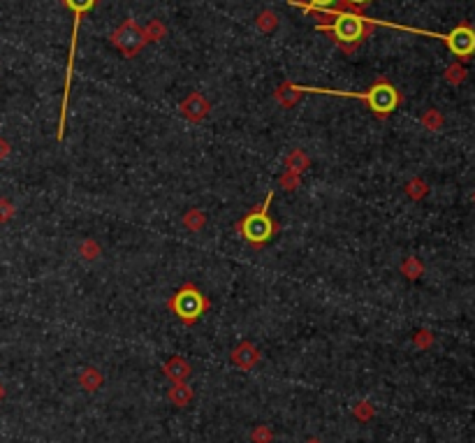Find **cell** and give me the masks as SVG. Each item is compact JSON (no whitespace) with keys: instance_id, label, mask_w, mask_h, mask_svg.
<instances>
[{"instance_id":"obj_1","label":"cell","mask_w":475,"mask_h":443,"mask_svg":"<svg viewBox=\"0 0 475 443\" xmlns=\"http://www.w3.org/2000/svg\"><path fill=\"white\" fill-rule=\"evenodd\" d=\"M373 26L376 19H366L355 12H332L327 17H318V30L327 33L346 54H352L373 33Z\"/></svg>"},{"instance_id":"obj_2","label":"cell","mask_w":475,"mask_h":443,"mask_svg":"<svg viewBox=\"0 0 475 443\" xmlns=\"http://www.w3.org/2000/svg\"><path fill=\"white\" fill-rule=\"evenodd\" d=\"M302 93H332V96H346V98H359L369 105V110L378 119H388L392 112L401 105V93L390 84L388 79H376L373 86L366 93H346V91H325V88H306L299 86Z\"/></svg>"},{"instance_id":"obj_3","label":"cell","mask_w":475,"mask_h":443,"mask_svg":"<svg viewBox=\"0 0 475 443\" xmlns=\"http://www.w3.org/2000/svg\"><path fill=\"white\" fill-rule=\"evenodd\" d=\"M271 200H274V193H269L267 200L260 205V209L251 212L249 216L242 218V223H239V232H242V237L251 246H264L271 237L276 235L278 225H276V220L269 216Z\"/></svg>"},{"instance_id":"obj_4","label":"cell","mask_w":475,"mask_h":443,"mask_svg":"<svg viewBox=\"0 0 475 443\" xmlns=\"http://www.w3.org/2000/svg\"><path fill=\"white\" fill-rule=\"evenodd\" d=\"M63 5L72 12L74 17V26H72V42H70V59H67V77H65V98H63V112H61V121H59V139L65 135V116H67V98H70V81H72V70H74V52H77V33H79V23L81 17L88 14L98 0H63Z\"/></svg>"},{"instance_id":"obj_5","label":"cell","mask_w":475,"mask_h":443,"mask_svg":"<svg viewBox=\"0 0 475 443\" xmlns=\"http://www.w3.org/2000/svg\"><path fill=\"white\" fill-rule=\"evenodd\" d=\"M167 307L172 309L174 316L181 322L193 325V322H198L200 316L209 309V300L193 286V283H186V286H183L179 293L167 302Z\"/></svg>"},{"instance_id":"obj_6","label":"cell","mask_w":475,"mask_h":443,"mask_svg":"<svg viewBox=\"0 0 475 443\" xmlns=\"http://www.w3.org/2000/svg\"><path fill=\"white\" fill-rule=\"evenodd\" d=\"M112 44L125 56V59H135V56L149 44V40H147L144 28L139 26L135 19H125L121 26L112 33Z\"/></svg>"},{"instance_id":"obj_7","label":"cell","mask_w":475,"mask_h":443,"mask_svg":"<svg viewBox=\"0 0 475 443\" xmlns=\"http://www.w3.org/2000/svg\"><path fill=\"white\" fill-rule=\"evenodd\" d=\"M443 42L447 44L450 54L457 56L459 63L471 61L475 56V28L466 21L450 30V33L443 37Z\"/></svg>"},{"instance_id":"obj_8","label":"cell","mask_w":475,"mask_h":443,"mask_svg":"<svg viewBox=\"0 0 475 443\" xmlns=\"http://www.w3.org/2000/svg\"><path fill=\"white\" fill-rule=\"evenodd\" d=\"M179 110H181L183 116L188 119V121L200 123V121H204V119L209 116L211 105H209V100L202 96V93H190V96L179 105Z\"/></svg>"},{"instance_id":"obj_9","label":"cell","mask_w":475,"mask_h":443,"mask_svg":"<svg viewBox=\"0 0 475 443\" xmlns=\"http://www.w3.org/2000/svg\"><path fill=\"white\" fill-rule=\"evenodd\" d=\"M232 364H237L239 369L244 371H251L253 367H255L260 362V351L253 344H249V341H244V344H239L237 348L232 351Z\"/></svg>"},{"instance_id":"obj_10","label":"cell","mask_w":475,"mask_h":443,"mask_svg":"<svg viewBox=\"0 0 475 443\" xmlns=\"http://www.w3.org/2000/svg\"><path fill=\"white\" fill-rule=\"evenodd\" d=\"M190 374H193V369H190V364L181 356H172L165 362V376L172 383H186Z\"/></svg>"},{"instance_id":"obj_11","label":"cell","mask_w":475,"mask_h":443,"mask_svg":"<svg viewBox=\"0 0 475 443\" xmlns=\"http://www.w3.org/2000/svg\"><path fill=\"white\" fill-rule=\"evenodd\" d=\"M293 5H299L304 10H313V12H325V14H332V12H341V0H290Z\"/></svg>"},{"instance_id":"obj_12","label":"cell","mask_w":475,"mask_h":443,"mask_svg":"<svg viewBox=\"0 0 475 443\" xmlns=\"http://www.w3.org/2000/svg\"><path fill=\"white\" fill-rule=\"evenodd\" d=\"M274 98H276L283 107H293V105L297 103V100L302 98V88L297 86V84H293V81H285V84L274 93Z\"/></svg>"},{"instance_id":"obj_13","label":"cell","mask_w":475,"mask_h":443,"mask_svg":"<svg viewBox=\"0 0 475 443\" xmlns=\"http://www.w3.org/2000/svg\"><path fill=\"white\" fill-rule=\"evenodd\" d=\"M169 402L174 404V406H188L190 402H193V390H190L188 383H174L172 388H169Z\"/></svg>"},{"instance_id":"obj_14","label":"cell","mask_w":475,"mask_h":443,"mask_svg":"<svg viewBox=\"0 0 475 443\" xmlns=\"http://www.w3.org/2000/svg\"><path fill=\"white\" fill-rule=\"evenodd\" d=\"M79 385H81V390H86V392H98L100 385H103V374H100L95 367H86L79 374Z\"/></svg>"},{"instance_id":"obj_15","label":"cell","mask_w":475,"mask_h":443,"mask_svg":"<svg viewBox=\"0 0 475 443\" xmlns=\"http://www.w3.org/2000/svg\"><path fill=\"white\" fill-rule=\"evenodd\" d=\"M285 167H288V172H295V174H302L304 169L308 167V156L304 154L302 149H293L285 158Z\"/></svg>"},{"instance_id":"obj_16","label":"cell","mask_w":475,"mask_h":443,"mask_svg":"<svg viewBox=\"0 0 475 443\" xmlns=\"http://www.w3.org/2000/svg\"><path fill=\"white\" fill-rule=\"evenodd\" d=\"M183 225H186L190 232H200L202 227L207 225L204 212H200V209H190V212L183 214Z\"/></svg>"},{"instance_id":"obj_17","label":"cell","mask_w":475,"mask_h":443,"mask_svg":"<svg viewBox=\"0 0 475 443\" xmlns=\"http://www.w3.org/2000/svg\"><path fill=\"white\" fill-rule=\"evenodd\" d=\"M255 26H257V30H262V33L269 35L278 28V17L271 10H262L255 19Z\"/></svg>"},{"instance_id":"obj_18","label":"cell","mask_w":475,"mask_h":443,"mask_svg":"<svg viewBox=\"0 0 475 443\" xmlns=\"http://www.w3.org/2000/svg\"><path fill=\"white\" fill-rule=\"evenodd\" d=\"M401 274L410 278V281H417V278L424 274L422 260H417V258H406V260L401 262Z\"/></svg>"},{"instance_id":"obj_19","label":"cell","mask_w":475,"mask_h":443,"mask_svg":"<svg viewBox=\"0 0 475 443\" xmlns=\"http://www.w3.org/2000/svg\"><path fill=\"white\" fill-rule=\"evenodd\" d=\"M466 68H464V63H452L447 70H445V81L447 84H452V86H459V84H464V79H466Z\"/></svg>"},{"instance_id":"obj_20","label":"cell","mask_w":475,"mask_h":443,"mask_svg":"<svg viewBox=\"0 0 475 443\" xmlns=\"http://www.w3.org/2000/svg\"><path fill=\"white\" fill-rule=\"evenodd\" d=\"M427 193H429V186H427V181H424V179H410L406 183V195L410 200L420 202Z\"/></svg>"},{"instance_id":"obj_21","label":"cell","mask_w":475,"mask_h":443,"mask_svg":"<svg viewBox=\"0 0 475 443\" xmlns=\"http://www.w3.org/2000/svg\"><path fill=\"white\" fill-rule=\"evenodd\" d=\"M420 121L427 130H441L443 128V114L439 110H427L422 114Z\"/></svg>"},{"instance_id":"obj_22","label":"cell","mask_w":475,"mask_h":443,"mask_svg":"<svg viewBox=\"0 0 475 443\" xmlns=\"http://www.w3.org/2000/svg\"><path fill=\"white\" fill-rule=\"evenodd\" d=\"M144 33H147V40L149 42H158V40H162L165 35H167V28H165V23L162 21H149L147 26H144Z\"/></svg>"},{"instance_id":"obj_23","label":"cell","mask_w":475,"mask_h":443,"mask_svg":"<svg viewBox=\"0 0 475 443\" xmlns=\"http://www.w3.org/2000/svg\"><path fill=\"white\" fill-rule=\"evenodd\" d=\"M352 415L357 418L359 422H366V420H371V418L376 415V411H373V406L369 402H357V404H355V409H352Z\"/></svg>"},{"instance_id":"obj_24","label":"cell","mask_w":475,"mask_h":443,"mask_svg":"<svg viewBox=\"0 0 475 443\" xmlns=\"http://www.w3.org/2000/svg\"><path fill=\"white\" fill-rule=\"evenodd\" d=\"M251 441L253 443H271L274 441V432L267 425H260L251 432Z\"/></svg>"},{"instance_id":"obj_25","label":"cell","mask_w":475,"mask_h":443,"mask_svg":"<svg viewBox=\"0 0 475 443\" xmlns=\"http://www.w3.org/2000/svg\"><path fill=\"white\" fill-rule=\"evenodd\" d=\"M79 253H81V258H84V260H95V258L100 256V246H98V242H93V239H88V242L81 244Z\"/></svg>"},{"instance_id":"obj_26","label":"cell","mask_w":475,"mask_h":443,"mask_svg":"<svg viewBox=\"0 0 475 443\" xmlns=\"http://www.w3.org/2000/svg\"><path fill=\"white\" fill-rule=\"evenodd\" d=\"M14 214H17L14 205L8 198H0V223H10L14 218Z\"/></svg>"},{"instance_id":"obj_27","label":"cell","mask_w":475,"mask_h":443,"mask_svg":"<svg viewBox=\"0 0 475 443\" xmlns=\"http://www.w3.org/2000/svg\"><path fill=\"white\" fill-rule=\"evenodd\" d=\"M371 3L373 0H341V12H355V14H359Z\"/></svg>"},{"instance_id":"obj_28","label":"cell","mask_w":475,"mask_h":443,"mask_svg":"<svg viewBox=\"0 0 475 443\" xmlns=\"http://www.w3.org/2000/svg\"><path fill=\"white\" fill-rule=\"evenodd\" d=\"M413 344L417 348H422V351H427V348L434 344V334L429 332V330H417L415 337H413Z\"/></svg>"},{"instance_id":"obj_29","label":"cell","mask_w":475,"mask_h":443,"mask_svg":"<svg viewBox=\"0 0 475 443\" xmlns=\"http://www.w3.org/2000/svg\"><path fill=\"white\" fill-rule=\"evenodd\" d=\"M281 186L285 188V191H295L297 186H299V174L295 172H285L281 176Z\"/></svg>"},{"instance_id":"obj_30","label":"cell","mask_w":475,"mask_h":443,"mask_svg":"<svg viewBox=\"0 0 475 443\" xmlns=\"http://www.w3.org/2000/svg\"><path fill=\"white\" fill-rule=\"evenodd\" d=\"M10 142H8V139H3V137H0V161H5V158H8L10 156Z\"/></svg>"},{"instance_id":"obj_31","label":"cell","mask_w":475,"mask_h":443,"mask_svg":"<svg viewBox=\"0 0 475 443\" xmlns=\"http://www.w3.org/2000/svg\"><path fill=\"white\" fill-rule=\"evenodd\" d=\"M3 400H5V385L0 383V402H3Z\"/></svg>"},{"instance_id":"obj_32","label":"cell","mask_w":475,"mask_h":443,"mask_svg":"<svg viewBox=\"0 0 475 443\" xmlns=\"http://www.w3.org/2000/svg\"><path fill=\"white\" fill-rule=\"evenodd\" d=\"M306 443H322V441H320V439H315V436H313V439H308Z\"/></svg>"},{"instance_id":"obj_33","label":"cell","mask_w":475,"mask_h":443,"mask_svg":"<svg viewBox=\"0 0 475 443\" xmlns=\"http://www.w3.org/2000/svg\"><path fill=\"white\" fill-rule=\"evenodd\" d=\"M471 198H473V202H475V191H473V195H471Z\"/></svg>"}]
</instances>
